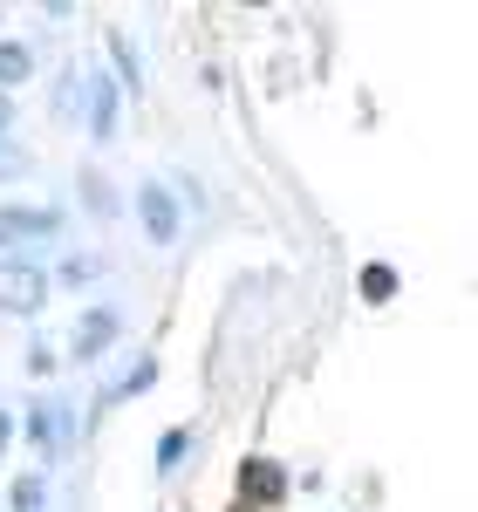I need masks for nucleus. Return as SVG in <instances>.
<instances>
[{"instance_id":"nucleus-2","label":"nucleus","mask_w":478,"mask_h":512,"mask_svg":"<svg viewBox=\"0 0 478 512\" xmlns=\"http://www.w3.org/2000/svg\"><path fill=\"white\" fill-rule=\"evenodd\" d=\"M41 301H48L41 267H28V260H0V308H7V315H35Z\"/></svg>"},{"instance_id":"nucleus-6","label":"nucleus","mask_w":478,"mask_h":512,"mask_svg":"<svg viewBox=\"0 0 478 512\" xmlns=\"http://www.w3.org/2000/svg\"><path fill=\"white\" fill-rule=\"evenodd\" d=\"M28 437H35L41 451H62V437H69V403H35V410H28Z\"/></svg>"},{"instance_id":"nucleus-4","label":"nucleus","mask_w":478,"mask_h":512,"mask_svg":"<svg viewBox=\"0 0 478 512\" xmlns=\"http://www.w3.org/2000/svg\"><path fill=\"white\" fill-rule=\"evenodd\" d=\"M239 492H246V512L274 506L280 492H287V472H280L274 458H253V465H239Z\"/></svg>"},{"instance_id":"nucleus-12","label":"nucleus","mask_w":478,"mask_h":512,"mask_svg":"<svg viewBox=\"0 0 478 512\" xmlns=\"http://www.w3.org/2000/svg\"><path fill=\"white\" fill-rule=\"evenodd\" d=\"M7 130H14V103L0 96V137H7Z\"/></svg>"},{"instance_id":"nucleus-3","label":"nucleus","mask_w":478,"mask_h":512,"mask_svg":"<svg viewBox=\"0 0 478 512\" xmlns=\"http://www.w3.org/2000/svg\"><path fill=\"white\" fill-rule=\"evenodd\" d=\"M137 212H144V233L158 239V246L178 239V198L164 192V185H144V192H137Z\"/></svg>"},{"instance_id":"nucleus-8","label":"nucleus","mask_w":478,"mask_h":512,"mask_svg":"<svg viewBox=\"0 0 478 512\" xmlns=\"http://www.w3.org/2000/svg\"><path fill=\"white\" fill-rule=\"evenodd\" d=\"M35 76V55L21 48V41H0V96L14 89V82H28Z\"/></svg>"},{"instance_id":"nucleus-11","label":"nucleus","mask_w":478,"mask_h":512,"mask_svg":"<svg viewBox=\"0 0 478 512\" xmlns=\"http://www.w3.org/2000/svg\"><path fill=\"white\" fill-rule=\"evenodd\" d=\"M41 506V485L35 478H21V485H14V512H35Z\"/></svg>"},{"instance_id":"nucleus-13","label":"nucleus","mask_w":478,"mask_h":512,"mask_svg":"<svg viewBox=\"0 0 478 512\" xmlns=\"http://www.w3.org/2000/svg\"><path fill=\"white\" fill-rule=\"evenodd\" d=\"M0 444H7V410H0Z\"/></svg>"},{"instance_id":"nucleus-9","label":"nucleus","mask_w":478,"mask_h":512,"mask_svg":"<svg viewBox=\"0 0 478 512\" xmlns=\"http://www.w3.org/2000/svg\"><path fill=\"white\" fill-rule=\"evenodd\" d=\"M362 294H369V301H390V294H397V274H390V267H362Z\"/></svg>"},{"instance_id":"nucleus-5","label":"nucleus","mask_w":478,"mask_h":512,"mask_svg":"<svg viewBox=\"0 0 478 512\" xmlns=\"http://www.w3.org/2000/svg\"><path fill=\"white\" fill-rule=\"evenodd\" d=\"M110 342H117V315H110V308H89L82 328H76V362H96Z\"/></svg>"},{"instance_id":"nucleus-7","label":"nucleus","mask_w":478,"mask_h":512,"mask_svg":"<svg viewBox=\"0 0 478 512\" xmlns=\"http://www.w3.org/2000/svg\"><path fill=\"white\" fill-rule=\"evenodd\" d=\"M117 130V82H89V137H110Z\"/></svg>"},{"instance_id":"nucleus-1","label":"nucleus","mask_w":478,"mask_h":512,"mask_svg":"<svg viewBox=\"0 0 478 512\" xmlns=\"http://www.w3.org/2000/svg\"><path fill=\"white\" fill-rule=\"evenodd\" d=\"M62 233V212H48V205H7L0 212V253H14V246H41V239Z\"/></svg>"},{"instance_id":"nucleus-10","label":"nucleus","mask_w":478,"mask_h":512,"mask_svg":"<svg viewBox=\"0 0 478 512\" xmlns=\"http://www.w3.org/2000/svg\"><path fill=\"white\" fill-rule=\"evenodd\" d=\"M185 451H192V437H185V431H164V444H158V465H164V472H178V458H185Z\"/></svg>"}]
</instances>
